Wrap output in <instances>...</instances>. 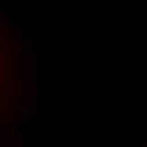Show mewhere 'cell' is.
I'll return each instance as SVG.
<instances>
[{"instance_id": "6da1fadb", "label": "cell", "mask_w": 147, "mask_h": 147, "mask_svg": "<svg viewBox=\"0 0 147 147\" xmlns=\"http://www.w3.org/2000/svg\"><path fill=\"white\" fill-rule=\"evenodd\" d=\"M10 108V53L0 22V123L9 117Z\"/></svg>"}]
</instances>
